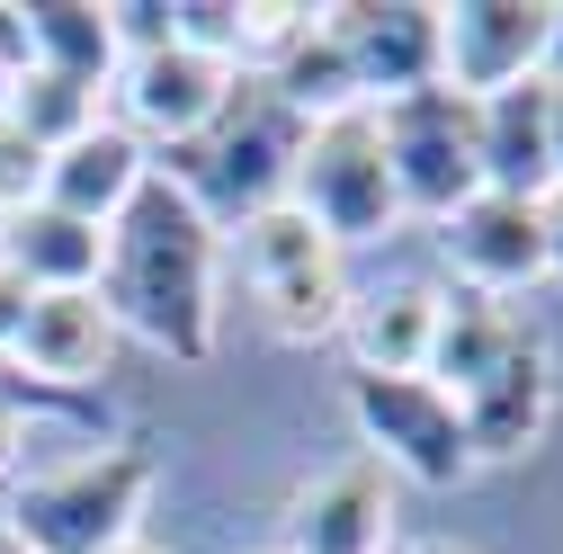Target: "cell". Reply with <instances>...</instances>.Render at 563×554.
I'll list each match as a JSON object with an SVG mask.
<instances>
[{
	"label": "cell",
	"instance_id": "obj_1",
	"mask_svg": "<svg viewBox=\"0 0 563 554\" xmlns=\"http://www.w3.org/2000/svg\"><path fill=\"white\" fill-rule=\"evenodd\" d=\"M99 304L117 331L153 340L162 358L206 367L216 358V224L153 170L125 197V215L108 224L99 259Z\"/></svg>",
	"mask_w": 563,
	"mask_h": 554
},
{
	"label": "cell",
	"instance_id": "obj_2",
	"mask_svg": "<svg viewBox=\"0 0 563 554\" xmlns=\"http://www.w3.org/2000/svg\"><path fill=\"white\" fill-rule=\"evenodd\" d=\"M305 117L277 99L260 73H242L233 81V99H224V117L197 134V144H170V153H153V170L197 206L206 224H251V215H268V206H287V188H296V153H305Z\"/></svg>",
	"mask_w": 563,
	"mask_h": 554
},
{
	"label": "cell",
	"instance_id": "obj_3",
	"mask_svg": "<svg viewBox=\"0 0 563 554\" xmlns=\"http://www.w3.org/2000/svg\"><path fill=\"white\" fill-rule=\"evenodd\" d=\"M144 492H153V456L144 447H99V456H73L54 474H27L10 492L0 528L27 554H108V545L134 536Z\"/></svg>",
	"mask_w": 563,
	"mask_h": 554
},
{
	"label": "cell",
	"instance_id": "obj_4",
	"mask_svg": "<svg viewBox=\"0 0 563 554\" xmlns=\"http://www.w3.org/2000/svg\"><path fill=\"white\" fill-rule=\"evenodd\" d=\"M287 206L322 233V242H376L402 224V206H394V170H385V144H376V108H349L331 125L305 134V153H296V188Z\"/></svg>",
	"mask_w": 563,
	"mask_h": 554
},
{
	"label": "cell",
	"instance_id": "obj_5",
	"mask_svg": "<svg viewBox=\"0 0 563 554\" xmlns=\"http://www.w3.org/2000/svg\"><path fill=\"white\" fill-rule=\"evenodd\" d=\"M376 144H385V170H394V206L420 215V224H448L483 188V170H474V99H456L448 81L411 90V99H385Z\"/></svg>",
	"mask_w": 563,
	"mask_h": 554
},
{
	"label": "cell",
	"instance_id": "obj_6",
	"mask_svg": "<svg viewBox=\"0 0 563 554\" xmlns=\"http://www.w3.org/2000/svg\"><path fill=\"white\" fill-rule=\"evenodd\" d=\"M349 421L376 447V465L411 474L420 492H456L474 474L465 421H456V394H439L430 376H358L349 367Z\"/></svg>",
	"mask_w": 563,
	"mask_h": 554
},
{
	"label": "cell",
	"instance_id": "obj_7",
	"mask_svg": "<svg viewBox=\"0 0 563 554\" xmlns=\"http://www.w3.org/2000/svg\"><path fill=\"white\" fill-rule=\"evenodd\" d=\"M242 259H251V287L268 304L277 340H331L349 322V268L340 242H322L296 206H268V215L242 224Z\"/></svg>",
	"mask_w": 563,
	"mask_h": 554
},
{
	"label": "cell",
	"instance_id": "obj_8",
	"mask_svg": "<svg viewBox=\"0 0 563 554\" xmlns=\"http://www.w3.org/2000/svg\"><path fill=\"white\" fill-rule=\"evenodd\" d=\"M545 27H554L545 0H456L439 10V81L456 99L545 81Z\"/></svg>",
	"mask_w": 563,
	"mask_h": 554
},
{
	"label": "cell",
	"instance_id": "obj_9",
	"mask_svg": "<svg viewBox=\"0 0 563 554\" xmlns=\"http://www.w3.org/2000/svg\"><path fill=\"white\" fill-rule=\"evenodd\" d=\"M322 27H331L367 108L439 81V10L430 0H349V10H322Z\"/></svg>",
	"mask_w": 563,
	"mask_h": 554
},
{
	"label": "cell",
	"instance_id": "obj_10",
	"mask_svg": "<svg viewBox=\"0 0 563 554\" xmlns=\"http://www.w3.org/2000/svg\"><path fill=\"white\" fill-rule=\"evenodd\" d=\"M456 421H465L474 465H510V456H528L545 439V421H554V358H545V340L528 322L510 331V350L456 394Z\"/></svg>",
	"mask_w": 563,
	"mask_h": 554
},
{
	"label": "cell",
	"instance_id": "obj_11",
	"mask_svg": "<svg viewBox=\"0 0 563 554\" xmlns=\"http://www.w3.org/2000/svg\"><path fill=\"white\" fill-rule=\"evenodd\" d=\"M117 81H125V117H117V125H125L144 153H153V144L170 153V144H197V134L224 117V99H233L242 73L216 63V54H197V45H162V54H134Z\"/></svg>",
	"mask_w": 563,
	"mask_h": 554
},
{
	"label": "cell",
	"instance_id": "obj_12",
	"mask_svg": "<svg viewBox=\"0 0 563 554\" xmlns=\"http://www.w3.org/2000/svg\"><path fill=\"white\" fill-rule=\"evenodd\" d=\"M439 251L456 259L465 296H492V304L545 277V224H537L528 197H492V188H474L456 215L439 224Z\"/></svg>",
	"mask_w": 563,
	"mask_h": 554
},
{
	"label": "cell",
	"instance_id": "obj_13",
	"mask_svg": "<svg viewBox=\"0 0 563 554\" xmlns=\"http://www.w3.org/2000/svg\"><path fill=\"white\" fill-rule=\"evenodd\" d=\"M36 385L54 394H90L117 358V322L99 304V287H73V296H27V322H19V350H10Z\"/></svg>",
	"mask_w": 563,
	"mask_h": 554
},
{
	"label": "cell",
	"instance_id": "obj_14",
	"mask_svg": "<svg viewBox=\"0 0 563 554\" xmlns=\"http://www.w3.org/2000/svg\"><path fill=\"white\" fill-rule=\"evenodd\" d=\"M277 554H394V483L376 456L322 474L296 501V536Z\"/></svg>",
	"mask_w": 563,
	"mask_h": 554
},
{
	"label": "cell",
	"instance_id": "obj_15",
	"mask_svg": "<svg viewBox=\"0 0 563 554\" xmlns=\"http://www.w3.org/2000/svg\"><path fill=\"white\" fill-rule=\"evenodd\" d=\"M474 170L492 197H554V144H545V81L474 99Z\"/></svg>",
	"mask_w": 563,
	"mask_h": 554
},
{
	"label": "cell",
	"instance_id": "obj_16",
	"mask_svg": "<svg viewBox=\"0 0 563 554\" xmlns=\"http://www.w3.org/2000/svg\"><path fill=\"white\" fill-rule=\"evenodd\" d=\"M153 179V153L134 144V134L117 117H99L90 134H73L54 162H45V206H63V215H81V224H117L125 215V197Z\"/></svg>",
	"mask_w": 563,
	"mask_h": 554
},
{
	"label": "cell",
	"instance_id": "obj_17",
	"mask_svg": "<svg viewBox=\"0 0 563 554\" xmlns=\"http://www.w3.org/2000/svg\"><path fill=\"white\" fill-rule=\"evenodd\" d=\"M99 259H108V233L63 215V206H10L0 215V268L19 277L27 296H73V287H99Z\"/></svg>",
	"mask_w": 563,
	"mask_h": 554
},
{
	"label": "cell",
	"instance_id": "obj_18",
	"mask_svg": "<svg viewBox=\"0 0 563 554\" xmlns=\"http://www.w3.org/2000/svg\"><path fill=\"white\" fill-rule=\"evenodd\" d=\"M430 331H439V296L430 287H367V296H349V367L358 376H420V358H430Z\"/></svg>",
	"mask_w": 563,
	"mask_h": 554
},
{
	"label": "cell",
	"instance_id": "obj_19",
	"mask_svg": "<svg viewBox=\"0 0 563 554\" xmlns=\"http://www.w3.org/2000/svg\"><path fill=\"white\" fill-rule=\"evenodd\" d=\"M27 63H36V73L81 81V90H108L125 73L117 27H108V10H90V0H36V10H27Z\"/></svg>",
	"mask_w": 563,
	"mask_h": 554
},
{
	"label": "cell",
	"instance_id": "obj_20",
	"mask_svg": "<svg viewBox=\"0 0 563 554\" xmlns=\"http://www.w3.org/2000/svg\"><path fill=\"white\" fill-rule=\"evenodd\" d=\"M519 313L492 304V296H439V331H430V358H420V376H430L439 394H465L492 358L510 350Z\"/></svg>",
	"mask_w": 563,
	"mask_h": 554
},
{
	"label": "cell",
	"instance_id": "obj_21",
	"mask_svg": "<svg viewBox=\"0 0 563 554\" xmlns=\"http://www.w3.org/2000/svg\"><path fill=\"white\" fill-rule=\"evenodd\" d=\"M260 81L287 99L305 125H331V117H349V108H367V99H358V81H349V63H340V45H331V27H322V10H313V27H305L287 54H277Z\"/></svg>",
	"mask_w": 563,
	"mask_h": 554
},
{
	"label": "cell",
	"instance_id": "obj_22",
	"mask_svg": "<svg viewBox=\"0 0 563 554\" xmlns=\"http://www.w3.org/2000/svg\"><path fill=\"white\" fill-rule=\"evenodd\" d=\"M10 125L27 134V144H45V153H63L73 134H90L99 125V90H81V81H63V73H27L10 81Z\"/></svg>",
	"mask_w": 563,
	"mask_h": 554
},
{
	"label": "cell",
	"instance_id": "obj_23",
	"mask_svg": "<svg viewBox=\"0 0 563 554\" xmlns=\"http://www.w3.org/2000/svg\"><path fill=\"white\" fill-rule=\"evenodd\" d=\"M45 144H27V134L10 125V117H0V215H10V206H36L45 197Z\"/></svg>",
	"mask_w": 563,
	"mask_h": 554
},
{
	"label": "cell",
	"instance_id": "obj_24",
	"mask_svg": "<svg viewBox=\"0 0 563 554\" xmlns=\"http://www.w3.org/2000/svg\"><path fill=\"white\" fill-rule=\"evenodd\" d=\"M19 322H27V287H19L10 268H0V358L19 350Z\"/></svg>",
	"mask_w": 563,
	"mask_h": 554
},
{
	"label": "cell",
	"instance_id": "obj_25",
	"mask_svg": "<svg viewBox=\"0 0 563 554\" xmlns=\"http://www.w3.org/2000/svg\"><path fill=\"white\" fill-rule=\"evenodd\" d=\"M537 224H545V277L563 287V188H554V197H537Z\"/></svg>",
	"mask_w": 563,
	"mask_h": 554
},
{
	"label": "cell",
	"instance_id": "obj_26",
	"mask_svg": "<svg viewBox=\"0 0 563 554\" xmlns=\"http://www.w3.org/2000/svg\"><path fill=\"white\" fill-rule=\"evenodd\" d=\"M0 73H27V10H0Z\"/></svg>",
	"mask_w": 563,
	"mask_h": 554
},
{
	"label": "cell",
	"instance_id": "obj_27",
	"mask_svg": "<svg viewBox=\"0 0 563 554\" xmlns=\"http://www.w3.org/2000/svg\"><path fill=\"white\" fill-rule=\"evenodd\" d=\"M19 447H27V411H19L10 394H0V474L19 465Z\"/></svg>",
	"mask_w": 563,
	"mask_h": 554
},
{
	"label": "cell",
	"instance_id": "obj_28",
	"mask_svg": "<svg viewBox=\"0 0 563 554\" xmlns=\"http://www.w3.org/2000/svg\"><path fill=\"white\" fill-rule=\"evenodd\" d=\"M545 144H554V188H563V81H545Z\"/></svg>",
	"mask_w": 563,
	"mask_h": 554
},
{
	"label": "cell",
	"instance_id": "obj_29",
	"mask_svg": "<svg viewBox=\"0 0 563 554\" xmlns=\"http://www.w3.org/2000/svg\"><path fill=\"white\" fill-rule=\"evenodd\" d=\"M545 81H563V10H554V27H545Z\"/></svg>",
	"mask_w": 563,
	"mask_h": 554
},
{
	"label": "cell",
	"instance_id": "obj_30",
	"mask_svg": "<svg viewBox=\"0 0 563 554\" xmlns=\"http://www.w3.org/2000/svg\"><path fill=\"white\" fill-rule=\"evenodd\" d=\"M394 554H474V545H456V536H411V545H394Z\"/></svg>",
	"mask_w": 563,
	"mask_h": 554
},
{
	"label": "cell",
	"instance_id": "obj_31",
	"mask_svg": "<svg viewBox=\"0 0 563 554\" xmlns=\"http://www.w3.org/2000/svg\"><path fill=\"white\" fill-rule=\"evenodd\" d=\"M108 554H162V545H144V536H125V545H108Z\"/></svg>",
	"mask_w": 563,
	"mask_h": 554
},
{
	"label": "cell",
	"instance_id": "obj_32",
	"mask_svg": "<svg viewBox=\"0 0 563 554\" xmlns=\"http://www.w3.org/2000/svg\"><path fill=\"white\" fill-rule=\"evenodd\" d=\"M0 554H27V545H19V536H10V528H0Z\"/></svg>",
	"mask_w": 563,
	"mask_h": 554
},
{
	"label": "cell",
	"instance_id": "obj_33",
	"mask_svg": "<svg viewBox=\"0 0 563 554\" xmlns=\"http://www.w3.org/2000/svg\"><path fill=\"white\" fill-rule=\"evenodd\" d=\"M0 117H10V73H0Z\"/></svg>",
	"mask_w": 563,
	"mask_h": 554
}]
</instances>
